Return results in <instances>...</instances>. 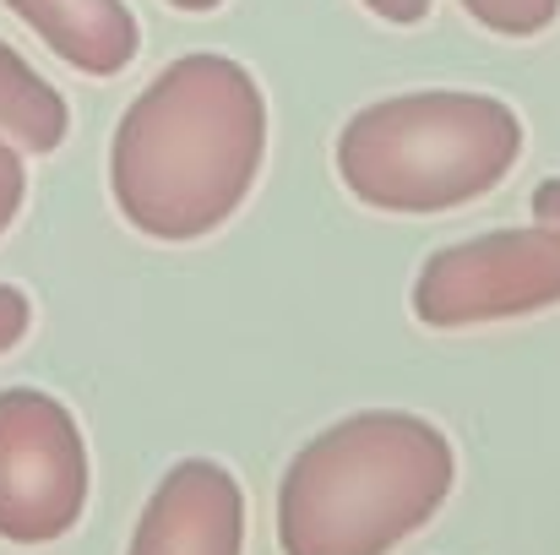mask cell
Instances as JSON below:
<instances>
[{"label":"cell","mask_w":560,"mask_h":555,"mask_svg":"<svg viewBox=\"0 0 560 555\" xmlns=\"http://www.w3.org/2000/svg\"><path fill=\"white\" fill-rule=\"evenodd\" d=\"M267 159V99L250 66L196 49L170 60L109 137V196L120 218L164 245L223 229Z\"/></svg>","instance_id":"cell-1"},{"label":"cell","mask_w":560,"mask_h":555,"mask_svg":"<svg viewBox=\"0 0 560 555\" xmlns=\"http://www.w3.org/2000/svg\"><path fill=\"white\" fill-rule=\"evenodd\" d=\"M457 452L408 408H365L316 430L278 479L283 555H392L452 496Z\"/></svg>","instance_id":"cell-2"},{"label":"cell","mask_w":560,"mask_h":555,"mask_svg":"<svg viewBox=\"0 0 560 555\" xmlns=\"http://www.w3.org/2000/svg\"><path fill=\"white\" fill-rule=\"evenodd\" d=\"M523 159V115L495 93L424 88L349 115L332 164L354 201L375 212H452L490 196Z\"/></svg>","instance_id":"cell-3"},{"label":"cell","mask_w":560,"mask_h":555,"mask_svg":"<svg viewBox=\"0 0 560 555\" xmlns=\"http://www.w3.org/2000/svg\"><path fill=\"white\" fill-rule=\"evenodd\" d=\"M413 322L435 333L517 322L560 305V223L490 229L457 245H441L413 273Z\"/></svg>","instance_id":"cell-4"},{"label":"cell","mask_w":560,"mask_h":555,"mask_svg":"<svg viewBox=\"0 0 560 555\" xmlns=\"http://www.w3.org/2000/svg\"><path fill=\"white\" fill-rule=\"evenodd\" d=\"M88 441L77 414L44 386L0 392V540L55 545L88 512Z\"/></svg>","instance_id":"cell-5"},{"label":"cell","mask_w":560,"mask_h":555,"mask_svg":"<svg viewBox=\"0 0 560 555\" xmlns=\"http://www.w3.org/2000/svg\"><path fill=\"white\" fill-rule=\"evenodd\" d=\"M126 555H245V490L212 458H180L148 496Z\"/></svg>","instance_id":"cell-6"},{"label":"cell","mask_w":560,"mask_h":555,"mask_svg":"<svg viewBox=\"0 0 560 555\" xmlns=\"http://www.w3.org/2000/svg\"><path fill=\"white\" fill-rule=\"evenodd\" d=\"M5 5L82 77H120L142 49V27L126 0H5Z\"/></svg>","instance_id":"cell-7"},{"label":"cell","mask_w":560,"mask_h":555,"mask_svg":"<svg viewBox=\"0 0 560 555\" xmlns=\"http://www.w3.org/2000/svg\"><path fill=\"white\" fill-rule=\"evenodd\" d=\"M71 131V109L5 38H0V137L22 153H55Z\"/></svg>","instance_id":"cell-8"},{"label":"cell","mask_w":560,"mask_h":555,"mask_svg":"<svg viewBox=\"0 0 560 555\" xmlns=\"http://www.w3.org/2000/svg\"><path fill=\"white\" fill-rule=\"evenodd\" d=\"M457 5L501 38H539L560 16V0H457Z\"/></svg>","instance_id":"cell-9"},{"label":"cell","mask_w":560,"mask_h":555,"mask_svg":"<svg viewBox=\"0 0 560 555\" xmlns=\"http://www.w3.org/2000/svg\"><path fill=\"white\" fill-rule=\"evenodd\" d=\"M22 201H27V170H22V148H11V142L0 137V234L16 223Z\"/></svg>","instance_id":"cell-10"},{"label":"cell","mask_w":560,"mask_h":555,"mask_svg":"<svg viewBox=\"0 0 560 555\" xmlns=\"http://www.w3.org/2000/svg\"><path fill=\"white\" fill-rule=\"evenodd\" d=\"M33 327V300L16 284H0V355H11Z\"/></svg>","instance_id":"cell-11"},{"label":"cell","mask_w":560,"mask_h":555,"mask_svg":"<svg viewBox=\"0 0 560 555\" xmlns=\"http://www.w3.org/2000/svg\"><path fill=\"white\" fill-rule=\"evenodd\" d=\"M360 5L381 22H392V27H413V22L430 16V0H360Z\"/></svg>","instance_id":"cell-12"},{"label":"cell","mask_w":560,"mask_h":555,"mask_svg":"<svg viewBox=\"0 0 560 555\" xmlns=\"http://www.w3.org/2000/svg\"><path fill=\"white\" fill-rule=\"evenodd\" d=\"M534 212H539L545 223H560V181L534 185Z\"/></svg>","instance_id":"cell-13"},{"label":"cell","mask_w":560,"mask_h":555,"mask_svg":"<svg viewBox=\"0 0 560 555\" xmlns=\"http://www.w3.org/2000/svg\"><path fill=\"white\" fill-rule=\"evenodd\" d=\"M164 5H175V11H218L223 0H164Z\"/></svg>","instance_id":"cell-14"}]
</instances>
